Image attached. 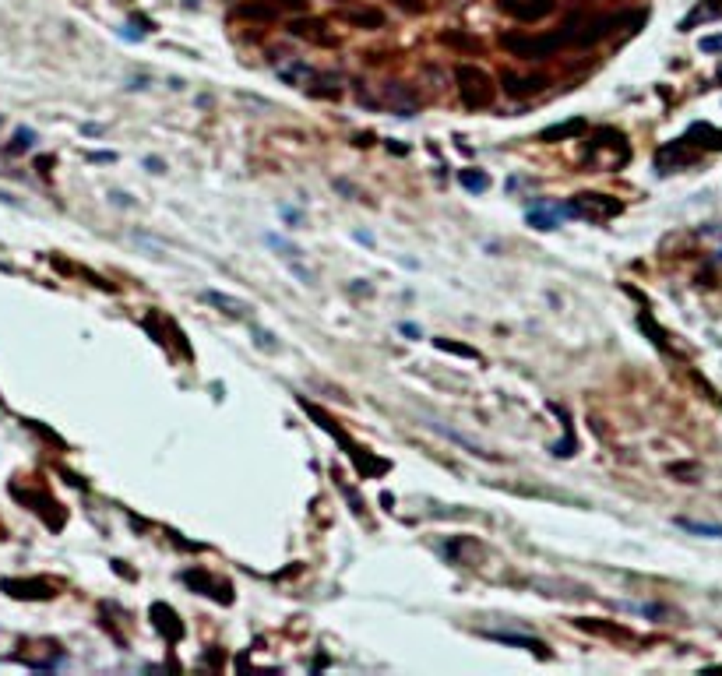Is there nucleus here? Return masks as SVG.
<instances>
[{
	"label": "nucleus",
	"instance_id": "13",
	"mask_svg": "<svg viewBox=\"0 0 722 676\" xmlns=\"http://www.w3.org/2000/svg\"><path fill=\"white\" fill-rule=\"evenodd\" d=\"M437 349H448V353H458V356H469V360H476V353H472V349H462V345H451V342H437Z\"/></svg>",
	"mask_w": 722,
	"mask_h": 676
},
{
	"label": "nucleus",
	"instance_id": "11",
	"mask_svg": "<svg viewBox=\"0 0 722 676\" xmlns=\"http://www.w3.org/2000/svg\"><path fill=\"white\" fill-rule=\"evenodd\" d=\"M698 46H701V53H722V35H705Z\"/></svg>",
	"mask_w": 722,
	"mask_h": 676
},
{
	"label": "nucleus",
	"instance_id": "3",
	"mask_svg": "<svg viewBox=\"0 0 722 676\" xmlns=\"http://www.w3.org/2000/svg\"><path fill=\"white\" fill-rule=\"evenodd\" d=\"M515 53H521V57H546L553 46H560V35H550V39H528V43H521V39H515V35H508L504 39Z\"/></svg>",
	"mask_w": 722,
	"mask_h": 676
},
{
	"label": "nucleus",
	"instance_id": "9",
	"mask_svg": "<svg viewBox=\"0 0 722 676\" xmlns=\"http://www.w3.org/2000/svg\"><path fill=\"white\" fill-rule=\"evenodd\" d=\"M462 187H465V191L483 194L487 187H490V177H487V173H462Z\"/></svg>",
	"mask_w": 722,
	"mask_h": 676
},
{
	"label": "nucleus",
	"instance_id": "15",
	"mask_svg": "<svg viewBox=\"0 0 722 676\" xmlns=\"http://www.w3.org/2000/svg\"><path fill=\"white\" fill-rule=\"evenodd\" d=\"M719 82H722V71H719Z\"/></svg>",
	"mask_w": 722,
	"mask_h": 676
},
{
	"label": "nucleus",
	"instance_id": "4",
	"mask_svg": "<svg viewBox=\"0 0 722 676\" xmlns=\"http://www.w3.org/2000/svg\"><path fill=\"white\" fill-rule=\"evenodd\" d=\"M205 299L211 303V306L233 314V317H247V310H254L250 303H243V299H236V296H226V292H205Z\"/></svg>",
	"mask_w": 722,
	"mask_h": 676
},
{
	"label": "nucleus",
	"instance_id": "14",
	"mask_svg": "<svg viewBox=\"0 0 722 676\" xmlns=\"http://www.w3.org/2000/svg\"><path fill=\"white\" fill-rule=\"evenodd\" d=\"M402 335H409V338H423V331H419L416 324H409V321L402 324Z\"/></svg>",
	"mask_w": 722,
	"mask_h": 676
},
{
	"label": "nucleus",
	"instance_id": "10",
	"mask_svg": "<svg viewBox=\"0 0 722 676\" xmlns=\"http://www.w3.org/2000/svg\"><path fill=\"white\" fill-rule=\"evenodd\" d=\"M494 641H504V645H521V648H543L539 641H528V638H515V634H490Z\"/></svg>",
	"mask_w": 722,
	"mask_h": 676
},
{
	"label": "nucleus",
	"instance_id": "7",
	"mask_svg": "<svg viewBox=\"0 0 722 676\" xmlns=\"http://www.w3.org/2000/svg\"><path fill=\"white\" fill-rule=\"evenodd\" d=\"M687 138H705V141H698V145H705V148H722V131L709 127V123H694V127L687 131Z\"/></svg>",
	"mask_w": 722,
	"mask_h": 676
},
{
	"label": "nucleus",
	"instance_id": "12",
	"mask_svg": "<svg viewBox=\"0 0 722 676\" xmlns=\"http://www.w3.org/2000/svg\"><path fill=\"white\" fill-rule=\"evenodd\" d=\"M254 335H257V345H261V349H268V353H275V349H279V345L272 342V335H268L265 328H254Z\"/></svg>",
	"mask_w": 722,
	"mask_h": 676
},
{
	"label": "nucleus",
	"instance_id": "2",
	"mask_svg": "<svg viewBox=\"0 0 722 676\" xmlns=\"http://www.w3.org/2000/svg\"><path fill=\"white\" fill-rule=\"evenodd\" d=\"M613 211H620L617 201H610V197H603V194H582L574 204H571V215H592V218H606V215H613Z\"/></svg>",
	"mask_w": 722,
	"mask_h": 676
},
{
	"label": "nucleus",
	"instance_id": "1",
	"mask_svg": "<svg viewBox=\"0 0 722 676\" xmlns=\"http://www.w3.org/2000/svg\"><path fill=\"white\" fill-rule=\"evenodd\" d=\"M458 82H462V99L469 106H490L494 99V85L479 67H458Z\"/></svg>",
	"mask_w": 722,
	"mask_h": 676
},
{
	"label": "nucleus",
	"instance_id": "5",
	"mask_svg": "<svg viewBox=\"0 0 722 676\" xmlns=\"http://www.w3.org/2000/svg\"><path fill=\"white\" fill-rule=\"evenodd\" d=\"M712 18H722V4H716V0H712V4H698V7L680 21V28L687 32V28H694L698 21H712Z\"/></svg>",
	"mask_w": 722,
	"mask_h": 676
},
{
	"label": "nucleus",
	"instance_id": "8",
	"mask_svg": "<svg viewBox=\"0 0 722 676\" xmlns=\"http://www.w3.org/2000/svg\"><path fill=\"white\" fill-rule=\"evenodd\" d=\"M265 243H268V247H275V250H282V257H289V261H296V257H300V247H296V243H289L286 236L268 233V236H265Z\"/></svg>",
	"mask_w": 722,
	"mask_h": 676
},
{
	"label": "nucleus",
	"instance_id": "6",
	"mask_svg": "<svg viewBox=\"0 0 722 676\" xmlns=\"http://www.w3.org/2000/svg\"><path fill=\"white\" fill-rule=\"evenodd\" d=\"M677 525L684 532H694V536H705V539H722V525H705V521H691V518H677Z\"/></svg>",
	"mask_w": 722,
	"mask_h": 676
}]
</instances>
